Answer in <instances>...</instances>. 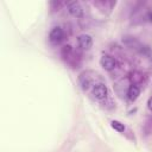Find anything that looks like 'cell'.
<instances>
[{"mask_svg": "<svg viewBox=\"0 0 152 152\" xmlns=\"http://www.w3.org/2000/svg\"><path fill=\"white\" fill-rule=\"evenodd\" d=\"M93 96L96 99V100H104L108 95V88L106 84L103 83H97L93 87V91H91Z\"/></svg>", "mask_w": 152, "mask_h": 152, "instance_id": "1", "label": "cell"}, {"mask_svg": "<svg viewBox=\"0 0 152 152\" xmlns=\"http://www.w3.org/2000/svg\"><path fill=\"white\" fill-rule=\"evenodd\" d=\"M100 64H101V66H102L104 70L112 71V70L116 66V61H115L112 56H109V55H103V56L101 57V59H100Z\"/></svg>", "mask_w": 152, "mask_h": 152, "instance_id": "2", "label": "cell"}, {"mask_svg": "<svg viewBox=\"0 0 152 152\" xmlns=\"http://www.w3.org/2000/svg\"><path fill=\"white\" fill-rule=\"evenodd\" d=\"M68 11L69 13L75 18H81L83 15V8L78 1H71L68 4Z\"/></svg>", "mask_w": 152, "mask_h": 152, "instance_id": "3", "label": "cell"}, {"mask_svg": "<svg viewBox=\"0 0 152 152\" xmlns=\"http://www.w3.org/2000/svg\"><path fill=\"white\" fill-rule=\"evenodd\" d=\"M63 38H64V32H63L62 27H59V26L53 27V28L50 31V33H49V39H50L51 43L57 44V43L62 42Z\"/></svg>", "mask_w": 152, "mask_h": 152, "instance_id": "4", "label": "cell"}, {"mask_svg": "<svg viewBox=\"0 0 152 152\" xmlns=\"http://www.w3.org/2000/svg\"><path fill=\"white\" fill-rule=\"evenodd\" d=\"M77 43H78V46H80L81 49H83V50H89V49L91 48V45H93V38H91V36L84 33V34L78 36Z\"/></svg>", "mask_w": 152, "mask_h": 152, "instance_id": "5", "label": "cell"}, {"mask_svg": "<svg viewBox=\"0 0 152 152\" xmlns=\"http://www.w3.org/2000/svg\"><path fill=\"white\" fill-rule=\"evenodd\" d=\"M140 95V89L135 84H131L128 90H127V97L129 101H135Z\"/></svg>", "mask_w": 152, "mask_h": 152, "instance_id": "6", "label": "cell"}, {"mask_svg": "<svg viewBox=\"0 0 152 152\" xmlns=\"http://www.w3.org/2000/svg\"><path fill=\"white\" fill-rule=\"evenodd\" d=\"M78 81H80L81 88H82V89H84V90H86V89H88V88H89V86H90V83H91L90 78L86 75V72H83V74H81V75H80Z\"/></svg>", "mask_w": 152, "mask_h": 152, "instance_id": "7", "label": "cell"}, {"mask_svg": "<svg viewBox=\"0 0 152 152\" xmlns=\"http://www.w3.org/2000/svg\"><path fill=\"white\" fill-rule=\"evenodd\" d=\"M110 126H112L115 131H118V132H124V131H125L124 124H121V122L118 121V120H113V121L110 122Z\"/></svg>", "mask_w": 152, "mask_h": 152, "instance_id": "8", "label": "cell"}, {"mask_svg": "<svg viewBox=\"0 0 152 152\" xmlns=\"http://www.w3.org/2000/svg\"><path fill=\"white\" fill-rule=\"evenodd\" d=\"M71 46L70 45H65V46H63V50H62V55H63V57H69L70 56V53H71Z\"/></svg>", "mask_w": 152, "mask_h": 152, "instance_id": "9", "label": "cell"}, {"mask_svg": "<svg viewBox=\"0 0 152 152\" xmlns=\"http://www.w3.org/2000/svg\"><path fill=\"white\" fill-rule=\"evenodd\" d=\"M147 107H148V109L152 112V96L148 99V101H147Z\"/></svg>", "mask_w": 152, "mask_h": 152, "instance_id": "10", "label": "cell"}]
</instances>
